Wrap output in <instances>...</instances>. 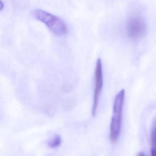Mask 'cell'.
Returning a JSON list of instances; mask_svg holds the SVG:
<instances>
[{
    "label": "cell",
    "instance_id": "1",
    "mask_svg": "<svg viewBox=\"0 0 156 156\" xmlns=\"http://www.w3.org/2000/svg\"><path fill=\"white\" fill-rule=\"evenodd\" d=\"M125 99V90H121L115 96L113 105V113L110 124L109 138L112 143L117 142L121 130L124 103Z\"/></svg>",
    "mask_w": 156,
    "mask_h": 156
},
{
    "label": "cell",
    "instance_id": "2",
    "mask_svg": "<svg viewBox=\"0 0 156 156\" xmlns=\"http://www.w3.org/2000/svg\"><path fill=\"white\" fill-rule=\"evenodd\" d=\"M32 15L37 20L43 23L54 35L62 37L68 33L66 24L58 16L41 9H35Z\"/></svg>",
    "mask_w": 156,
    "mask_h": 156
},
{
    "label": "cell",
    "instance_id": "3",
    "mask_svg": "<svg viewBox=\"0 0 156 156\" xmlns=\"http://www.w3.org/2000/svg\"><path fill=\"white\" fill-rule=\"evenodd\" d=\"M146 30L145 21L142 17L138 15L129 17L126 23V34L132 40H137L143 38L146 33Z\"/></svg>",
    "mask_w": 156,
    "mask_h": 156
},
{
    "label": "cell",
    "instance_id": "4",
    "mask_svg": "<svg viewBox=\"0 0 156 156\" xmlns=\"http://www.w3.org/2000/svg\"><path fill=\"white\" fill-rule=\"evenodd\" d=\"M103 88V71L102 60L100 58H98L96 63L94 71V89L93 97L92 116L94 117L97 112L99 98Z\"/></svg>",
    "mask_w": 156,
    "mask_h": 156
},
{
    "label": "cell",
    "instance_id": "5",
    "mask_svg": "<svg viewBox=\"0 0 156 156\" xmlns=\"http://www.w3.org/2000/svg\"><path fill=\"white\" fill-rule=\"evenodd\" d=\"M61 144V138L59 135H55L49 142V146L51 148H57Z\"/></svg>",
    "mask_w": 156,
    "mask_h": 156
},
{
    "label": "cell",
    "instance_id": "6",
    "mask_svg": "<svg viewBox=\"0 0 156 156\" xmlns=\"http://www.w3.org/2000/svg\"><path fill=\"white\" fill-rule=\"evenodd\" d=\"M151 141L154 147L156 148V121L151 132Z\"/></svg>",
    "mask_w": 156,
    "mask_h": 156
},
{
    "label": "cell",
    "instance_id": "7",
    "mask_svg": "<svg viewBox=\"0 0 156 156\" xmlns=\"http://www.w3.org/2000/svg\"><path fill=\"white\" fill-rule=\"evenodd\" d=\"M151 156H156V148L154 147L151 149Z\"/></svg>",
    "mask_w": 156,
    "mask_h": 156
},
{
    "label": "cell",
    "instance_id": "8",
    "mask_svg": "<svg viewBox=\"0 0 156 156\" xmlns=\"http://www.w3.org/2000/svg\"><path fill=\"white\" fill-rule=\"evenodd\" d=\"M137 156H145L144 155V153L143 152H139L138 154V155H137Z\"/></svg>",
    "mask_w": 156,
    "mask_h": 156
}]
</instances>
